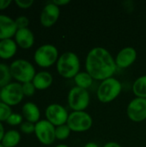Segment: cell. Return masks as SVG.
<instances>
[{
    "label": "cell",
    "instance_id": "obj_16",
    "mask_svg": "<svg viewBox=\"0 0 146 147\" xmlns=\"http://www.w3.org/2000/svg\"><path fill=\"white\" fill-rule=\"evenodd\" d=\"M22 115L26 121L35 124L40 121V111L39 107L35 103L32 102H28L24 103L22 108Z\"/></svg>",
    "mask_w": 146,
    "mask_h": 147
},
{
    "label": "cell",
    "instance_id": "obj_4",
    "mask_svg": "<svg viewBox=\"0 0 146 147\" xmlns=\"http://www.w3.org/2000/svg\"><path fill=\"white\" fill-rule=\"evenodd\" d=\"M121 90L122 85L120 82L112 77L102 81L97 90V97L100 102L108 103L117 98Z\"/></svg>",
    "mask_w": 146,
    "mask_h": 147
},
{
    "label": "cell",
    "instance_id": "obj_36",
    "mask_svg": "<svg viewBox=\"0 0 146 147\" xmlns=\"http://www.w3.org/2000/svg\"><path fill=\"white\" fill-rule=\"evenodd\" d=\"M0 147H3V146H2V144H1V143H0Z\"/></svg>",
    "mask_w": 146,
    "mask_h": 147
},
{
    "label": "cell",
    "instance_id": "obj_34",
    "mask_svg": "<svg viewBox=\"0 0 146 147\" xmlns=\"http://www.w3.org/2000/svg\"><path fill=\"white\" fill-rule=\"evenodd\" d=\"M84 147H99L97 146V144H96V143H94V142H89V143H87Z\"/></svg>",
    "mask_w": 146,
    "mask_h": 147
},
{
    "label": "cell",
    "instance_id": "obj_27",
    "mask_svg": "<svg viewBox=\"0 0 146 147\" xmlns=\"http://www.w3.org/2000/svg\"><path fill=\"white\" fill-rule=\"evenodd\" d=\"M22 91H23L24 96L29 97V96H34V94L35 93L36 89H35V87L32 82H28V83L22 84Z\"/></svg>",
    "mask_w": 146,
    "mask_h": 147
},
{
    "label": "cell",
    "instance_id": "obj_18",
    "mask_svg": "<svg viewBox=\"0 0 146 147\" xmlns=\"http://www.w3.org/2000/svg\"><path fill=\"white\" fill-rule=\"evenodd\" d=\"M52 81H53V78H52V74L48 71H42L35 74L32 83L34 84L36 90H44L48 89L52 85Z\"/></svg>",
    "mask_w": 146,
    "mask_h": 147
},
{
    "label": "cell",
    "instance_id": "obj_5",
    "mask_svg": "<svg viewBox=\"0 0 146 147\" xmlns=\"http://www.w3.org/2000/svg\"><path fill=\"white\" fill-rule=\"evenodd\" d=\"M57 47L51 44H45L39 47L34 54V62L42 68H47L57 63L59 59Z\"/></svg>",
    "mask_w": 146,
    "mask_h": 147
},
{
    "label": "cell",
    "instance_id": "obj_11",
    "mask_svg": "<svg viewBox=\"0 0 146 147\" xmlns=\"http://www.w3.org/2000/svg\"><path fill=\"white\" fill-rule=\"evenodd\" d=\"M129 119L134 122H141L146 120V99L136 97L132 100L126 109Z\"/></svg>",
    "mask_w": 146,
    "mask_h": 147
},
{
    "label": "cell",
    "instance_id": "obj_35",
    "mask_svg": "<svg viewBox=\"0 0 146 147\" xmlns=\"http://www.w3.org/2000/svg\"><path fill=\"white\" fill-rule=\"evenodd\" d=\"M55 147H69L68 146H66V145H59V146H56Z\"/></svg>",
    "mask_w": 146,
    "mask_h": 147
},
{
    "label": "cell",
    "instance_id": "obj_29",
    "mask_svg": "<svg viewBox=\"0 0 146 147\" xmlns=\"http://www.w3.org/2000/svg\"><path fill=\"white\" fill-rule=\"evenodd\" d=\"M15 3L20 9H27L33 5L34 1L33 0H15Z\"/></svg>",
    "mask_w": 146,
    "mask_h": 147
},
{
    "label": "cell",
    "instance_id": "obj_9",
    "mask_svg": "<svg viewBox=\"0 0 146 147\" xmlns=\"http://www.w3.org/2000/svg\"><path fill=\"white\" fill-rule=\"evenodd\" d=\"M55 128L56 127L47 120H41L35 123L34 134L42 145L49 146L56 140Z\"/></svg>",
    "mask_w": 146,
    "mask_h": 147
},
{
    "label": "cell",
    "instance_id": "obj_1",
    "mask_svg": "<svg viewBox=\"0 0 146 147\" xmlns=\"http://www.w3.org/2000/svg\"><path fill=\"white\" fill-rule=\"evenodd\" d=\"M85 68L93 79L103 81L112 78L116 71L117 65L115 59L107 49L97 47L89 52L86 57Z\"/></svg>",
    "mask_w": 146,
    "mask_h": 147
},
{
    "label": "cell",
    "instance_id": "obj_2",
    "mask_svg": "<svg viewBox=\"0 0 146 147\" xmlns=\"http://www.w3.org/2000/svg\"><path fill=\"white\" fill-rule=\"evenodd\" d=\"M59 74L65 78H74L80 70L78 56L72 52H65L59 57L56 63Z\"/></svg>",
    "mask_w": 146,
    "mask_h": 147
},
{
    "label": "cell",
    "instance_id": "obj_15",
    "mask_svg": "<svg viewBox=\"0 0 146 147\" xmlns=\"http://www.w3.org/2000/svg\"><path fill=\"white\" fill-rule=\"evenodd\" d=\"M14 37L16 45L22 49L27 50L34 46V33L28 28L17 29Z\"/></svg>",
    "mask_w": 146,
    "mask_h": 147
},
{
    "label": "cell",
    "instance_id": "obj_12",
    "mask_svg": "<svg viewBox=\"0 0 146 147\" xmlns=\"http://www.w3.org/2000/svg\"><path fill=\"white\" fill-rule=\"evenodd\" d=\"M59 15L60 9L59 6L54 4L52 2L46 3L43 8L40 16L41 25L45 28H50L53 26L57 22Z\"/></svg>",
    "mask_w": 146,
    "mask_h": 147
},
{
    "label": "cell",
    "instance_id": "obj_10",
    "mask_svg": "<svg viewBox=\"0 0 146 147\" xmlns=\"http://www.w3.org/2000/svg\"><path fill=\"white\" fill-rule=\"evenodd\" d=\"M46 120L52 123L55 127L65 125L67 122L69 114L65 107L58 103H52L46 109Z\"/></svg>",
    "mask_w": 146,
    "mask_h": 147
},
{
    "label": "cell",
    "instance_id": "obj_33",
    "mask_svg": "<svg viewBox=\"0 0 146 147\" xmlns=\"http://www.w3.org/2000/svg\"><path fill=\"white\" fill-rule=\"evenodd\" d=\"M103 147H121V146L117 142H113L112 141V142H108V143L105 144Z\"/></svg>",
    "mask_w": 146,
    "mask_h": 147
},
{
    "label": "cell",
    "instance_id": "obj_3",
    "mask_svg": "<svg viewBox=\"0 0 146 147\" xmlns=\"http://www.w3.org/2000/svg\"><path fill=\"white\" fill-rule=\"evenodd\" d=\"M9 68L12 78L22 84L28 82H32L36 74L34 66L32 63L23 59L14 60L10 64Z\"/></svg>",
    "mask_w": 146,
    "mask_h": 147
},
{
    "label": "cell",
    "instance_id": "obj_37",
    "mask_svg": "<svg viewBox=\"0 0 146 147\" xmlns=\"http://www.w3.org/2000/svg\"><path fill=\"white\" fill-rule=\"evenodd\" d=\"M0 91H1V87H0Z\"/></svg>",
    "mask_w": 146,
    "mask_h": 147
},
{
    "label": "cell",
    "instance_id": "obj_22",
    "mask_svg": "<svg viewBox=\"0 0 146 147\" xmlns=\"http://www.w3.org/2000/svg\"><path fill=\"white\" fill-rule=\"evenodd\" d=\"M12 78L9 65L4 63H0V87L3 88L10 84Z\"/></svg>",
    "mask_w": 146,
    "mask_h": 147
},
{
    "label": "cell",
    "instance_id": "obj_25",
    "mask_svg": "<svg viewBox=\"0 0 146 147\" xmlns=\"http://www.w3.org/2000/svg\"><path fill=\"white\" fill-rule=\"evenodd\" d=\"M23 122V116L22 115V114H17V113H12L11 115L8 118V120L6 121V123L9 126H20L22 123Z\"/></svg>",
    "mask_w": 146,
    "mask_h": 147
},
{
    "label": "cell",
    "instance_id": "obj_31",
    "mask_svg": "<svg viewBox=\"0 0 146 147\" xmlns=\"http://www.w3.org/2000/svg\"><path fill=\"white\" fill-rule=\"evenodd\" d=\"M54 4H56L57 6H64V5H66L70 3L69 0H54V1H52Z\"/></svg>",
    "mask_w": 146,
    "mask_h": 147
},
{
    "label": "cell",
    "instance_id": "obj_26",
    "mask_svg": "<svg viewBox=\"0 0 146 147\" xmlns=\"http://www.w3.org/2000/svg\"><path fill=\"white\" fill-rule=\"evenodd\" d=\"M20 130H21L22 133H23V134H34L35 124L25 121H23V122L20 125Z\"/></svg>",
    "mask_w": 146,
    "mask_h": 147
},
{
    "label": "cell",
    "instance_id": "obj_14",
    "mask_svg": "<svg viewBox=\"0 0 146 147\" xmlns=\"http://www.w3.org/2000/svg\"><path fill=\"white\" fill-rule=\"evenodd\" d=\"M17 31L15 19L6 16L0 15V40L12 39Z\"/></svg>",
    "mask_w": 146,
    "mask_h": 147
},
{
    "label": "cell",
    "instance_id": "obj_13",
    "mask_svg": "<svg viewBox=\"0 0 146 147\" xmlns=\"http://www.w3.org/2000/svg\"><path fill=\"white\" fill-rule=\"evenodd\" d=\"M136 59L137 51L132 47H126L118 53L115 58V63L117 67L127 68L135 62Z\"/></svg>",
    "mask_w": 146,
    "mask_h": 147
},
{
    "label": "cell",
    "instance_id": "obj_7",
    "mask_svg": "<svg viewBox=\"0 0 146 147\" xmlns=\"http://www.w3.org/2000/svg\"><path fill=\"white\" fill-rule=\"evenodd\" d=\"M66 124L71 131L83 133L90 129L93 124V120L90 115L84 111H73L69 115Z\"/></svg>",
    "mask_w": 146,
    "mask_h": 147
},
{
    "label": "cell",
    "instance_id": "obj_24",
    "mask_svg": "<svg viewBox=\"0 0 146 147\" xmlns=\"http://www.w3.org/2000/svg\"><path fill=\"white\" fill-rule=\"evenodd\" d=\"M12 113L13 112H12L11 107L0 101V121L6 122V121L11 115Z\"/></svg>",
    "mask_w": 146,
    "mask_h": 147
},
{
    "label": "cell",
    "instance_id": "obj_8",
    "mask_svg": "<svg viewBox=\"0 0 146 147\" xmlns=\"http://www.w3.org/2000/svg\"><path fill=\"white\" fill-rule=\"evenodd\" d=\"M90 96L87 90L73 87L68 94V104L73 111H83L89 104Z\"/></svg>",
    "mask_w": 146,
    "mask_h": 147
},
{
    "label": "cell",
    "instance_id": "obj_20",
    "mask_svg": "<svg viewBox=\"0 0 146 147\" xmlns=\"http://www.w3.org/2000/svg\"><path fill=\"white\" fill-rule=\"evenodd\" d=\"M133 91L137 97L146 99V75L135 80L133 85Z\"/></svg>",
    "mask_w": 146,
    "mask_h": 147
},
{
    "label": "cell",
    "instance_id": "obj_28",
    "mask_svg": "<svg viewBox=\"0 0 146 147\" xmlns=\"http://www.w3.org/2000/svg\"><path fill=\"white\" fill-rule=\"evenodd\" d=\"M15 22L16 25L17 29H22V28H27L29 25V20L27 16H18L17 18L15 19Z\"/></svg>",
    "mask_w": 146,
    "mask_h": 147
},
{
    "label": "cell",
    "instance_id": "obj_23",
    "mask_svg": "<svg viewBox=\"0 0 146 147\" xmlns=\"http://www.w3.org/2000/svg\"><path fill=\"white\" fill-rule=\"evenodd\" d=\"M71 132V131L70 127L67 126V124L56 127V128H55L56 139L59 140H66L70 136Z\"/></svg>",
    "mask_w": 146,
    "mask_h": 147
},
{
    "label": "cell",
    "instance_id": "obj_30",
    "mask_svg": "<svg viewBox=\"0 0 146 147\" xmlns=\"http://www.w3.org/2000/svg\"><path fill=\"white\" fill-rule=\"evenodd\" d=\"M11 3L12 2L10 0H0V10L6 9Z\"/></svg>",
    "mask_w": 146,
    "mask_h": 147
},
{
    "label": "cell",
    "instance_id": "obj_32",
    "mask_svg": "<svg viewBox=\"0 0 146 147\" xmlns=\"http://www.w3.org/2000/svg\"><path fill=\"white\" fill-rule=\"evenodd\" d=\"M4 134H5L4 127H3V123L0 121V143H1V141H2V140H3V136H4Z\"/></svg>",
    "mask_w": 146,
    "mask_h": 147
},
{
    "label": "cell",
    "instance_id": "obj_21",
    "mask_svg": "<svg viewBox=\"0 0 146 147\" xmlns=\"http://www.w3.org/2000/svg\"><path fill=\"white\" fill-rule=\"evenodd\" d=\"M75 83H76V86L82 88V89H85L87 90L88 88H89L93 83V78L87 72H79L75 78H74Z\"/></svg>",
    "mask_w": 146,
    "mask_h": 147
},
{
    "label": "cell",
    "instance_id": "obj_6",
    "mask_svg": "<svg viewBox=\"0 0 146 147\" xmlns=\"http://www.w3.org/2000/svg\"><path fill=\"white\" fill-rule=\"evenodd\" d=\"M24 97L22 84L18 82H11L8 85L1 88L0 101L7 105L13 107L18 105Z\"/></svg>",
    "mask_w": 146,
    "mask_h": 147
},
{
    "label": "cell",
    "instance_id": "obj_17",
    "mask_svg": "<svg viewBox=\"0 0 146 147\" xmlns=\"http://www.w3.org/2000/svg\"><path fill=\"white\" fill-rule=\"evenodd\" d=\"M18 46L15 40L6 39L0 40V59L7 60L15 56Z\"/></svg>",
    "mask_w": 146,
    "mask_h": 147
},
{
    "label": "cell",
    "instance_id": "obj_19",
    "mask_svg": "<svg viewBox=\"0 0 146 147\" xmlns=\"http://www.w3.org/2000/svg\"><path fill=\"white\" fill-rule=\"evenodd\" d=\"M21 141V134L15 129L5 132V134L1 141L3 147H15Z\"/></svg>",
    "mask_w": 146,
    "mask_h": 147
}]
</instances>
